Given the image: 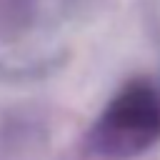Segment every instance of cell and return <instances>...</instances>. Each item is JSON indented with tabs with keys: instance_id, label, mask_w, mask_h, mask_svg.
I'll use <instances>...</instances> for the list:
<instances>
[{
	"instance_id": "1",
	"label": "cell",
	"mask_w": 160,
	"mask_h": 160,
	"mask_svg": "<svg viewBox=\"0 0 160 160\" xmlns=\"http://www.w3.org/2000/svg\"><path fill=\"white\" fill-rule=\"evenodd\" d=\"M160 135V98L145 85L135 82L125 88L108 108L98 138L108 152L130 155L150 145Z\"/></svg>"
}]
</instances>
